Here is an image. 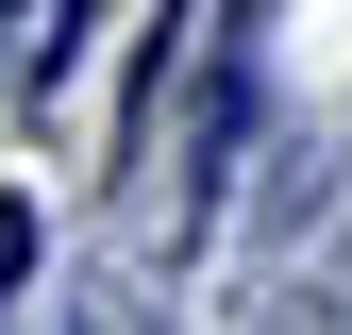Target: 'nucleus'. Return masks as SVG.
<instances>
[{"mask_svg":"<svg viewBox=\"0 0 352 335\" xmlns=\"http://www.w3.org/2000/svg\"><path fill=\"white\" fill-rule=\"evenodd\" d=\"M34 285V201H0V302Z\"/></svg>","mask_w":352,"mask_h":335,"instance_id":"obj_1","label":"nucleus"}]
</instances>
